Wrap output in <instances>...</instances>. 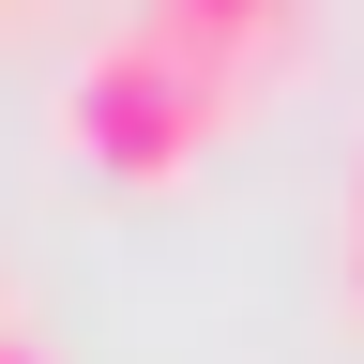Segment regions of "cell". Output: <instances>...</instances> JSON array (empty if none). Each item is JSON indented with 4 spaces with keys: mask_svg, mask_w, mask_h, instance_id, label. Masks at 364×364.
<instances>
[{
    "mask_svg": "<svg viewBox=\"0 0 364 364\" xmlns=\"http://www.w3.org/2000/svg\"><path fill=\"white\" fill-rule=\"evenodd\" d=\"M213 122H228V91L182 61L167 31H136V16L91 31V61L61 76V136H76L107 182H182V167L213 152Z\"/></svg>",
    "mask_w": 364,
    "mask_h": 364,
    "instance_id": "cell-1",
    "label": "cell"
},
{
    "mask_svg": "<svg viewBox=\"0 0 364 364\" xmlns=\"http://www.w3.org/2000/svg\"><path fill=\"white\" fill-rule=\"evenodd\" d=\"M136 31H167L182 61H198L228 107H243V91H273L304 61V0H136Z\"/></svg>",
    "mask_w": 364,
    "mask_h": 364,
    "instance_id": "cell-2",
    "label": "cell"
},
{
    "mask_svg": "<svg viewBox=\"0 0 364 364\" xmlns=\"http://www.w3.org/2000/svg\"><path fill=\"white\" fill-rule=\"evenodd\" d=\"M349 304H364V228H349Z\"/></svg>",
    "mask_w": 364,
    "mask_h": 364,
    "instance_id": "cell-3",
    "label": "cell"
},
{
    "mask_svg": "<svg viewBox=\"0 0 364 364\" xmlns=\"http://www.w3.org/2000/svg\"><path fill=\"white\" fill-rule=\"evenodd\" d=\"M0 364H46V349H31V334H0Z\"/></svg>",
    "mask_w": 364,
    "mask_h": 364,
    "instance_id": "cell-4",
    "label": "cell"
},
{
    "mask_svg": "<svg viewBox=\"0 0 364 364\" xmlns=\"http://www.w3.org/2000/svg\"><path fill=\"white\" fill-rule=\"evenodd\" d=\"M349 228H364V167H349Z\"/></svg>",
    "mask_w": 364,
    "mask_h": 364,
    "instance_id": "cell-5",
    "label": "cell"
}]
</instances>
